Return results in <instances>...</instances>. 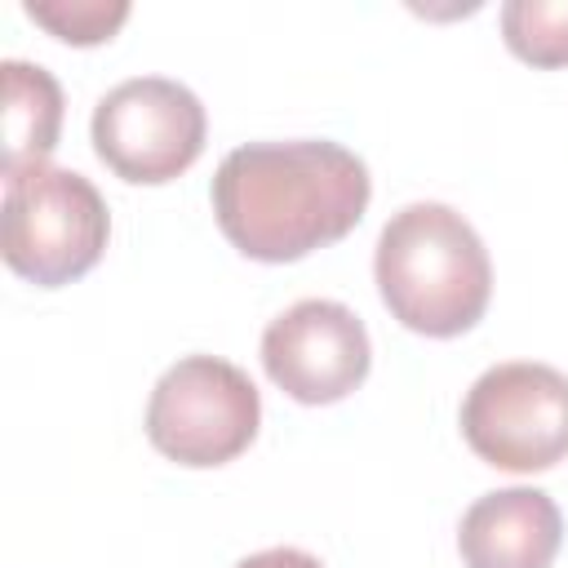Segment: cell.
Wrapping results in <instances>:
<instances>
[{"label": "cell", "instance_id": "obj_9", "mask_svg": "<svg viewBox=\"0 0 568 568\" xmlns=\"http://www.w3.org/2000/svg\"><path fill=\"white\" fill-rule=\"evenodd\" d=\"M0 80H4V178H18L40 169L58 146L62 89L44 67L22 58H4Z\"/></svg>", "mask_w": 568, "mask_h": 568}, {"label": "cell", "instance_id": "obj_7", "mask_svg": "<svg viewBox=\"0 0 568 568\" xmlns=\"http://www.w3.org/2000/svg\"><path fill=\"white\" fill-rule=\"evenodd\" d=\"M373 364L364 320L333 297H302L262 333L266 377L297 404H337L364 386Z\"/></svg>", "mask_w": 568, "mask_h": 568}, {"label": "cell", "instance_id": "obj_8", "mask_svg": "<svg viewBox=\"0 0 568 568\" xmlns=\"http://www.w3.org/2000/svg\"><path fill=\"white\" fill-rule=\"evenodd\" d=\"M564 541V515L541 488H497L466 506L457 550L466 568H550Z\"/></svg>", "mask_w": 568, "mask_h": 568}, {"label": "cell", "instance_id": "obj_1", "mask_svg": "<svg viewBox=\"0 0 568 568\" xmlns=\"http://www.w3.org/2000/svg\"><path fill=\"white\" fill-rule=\"evenodd\" d=\"M213 217L253 262H297L351 235L368 209V164L328 138L244 142L213 173Z\"/></svg>", "mask_w": 568, "mask_h": 568}, {"label": "cell", "instance_id": "obj_5", "mask_svg": "<svg viewBox=\"0 0 568 568\" xmlns=\"http://www.w3.org/2000/svg\"><path fill=\"white\" fill-rule=\"evenodd\" d=\"M462 435L497 470H550L568 457V377L537 359L484 368L462 399Z\"/></svg>", "mask_w": 568, "mask_h": 568}, {"label": "cell", "instance_id": "obj_4", "mask_svg": "<svg viewBox=\"0 0 568 568\" xmlns=\"http://www.w3.org/2000/svg\"><path fill=\"white\" fill-rule=\"evenodd\" d=\"M262 422L253 377L217 355H182L160 373L146 399V439L178 466H226Z\"/></svg>", "mask_w": 568, "mask_h": 568}, {"label": "cell", "instance_id": "obj_6", "mask_svg": "<svg viewBox=\"0 0 568 568\" xmlns=\"http://www.w3.org/2000/svg\"><path fill=\"white\" fill-rule=\"evenodd\" d=\"M89 133L98 160L115 178L160 186L200 160L209 115L186 84L169 75H133L98 98Z\"/></svg>", "mask_w": 568, "mask_h": 568}, {"label": "cell", "instance_id": "obj_10", "mask_svg": "<svg viewBox=\"0 0 568 568\" xmlns=\"http://www.w3.org/2000/svg\"><path fill=\"white\" fill-rule=\"evenodd\" d=\"M501 40L532 67H568V0H506Z\"/></svg>", "mask_w": 568, "mask_h": 568}, {"label": "cell", "instance_id": "obj_2", "mask_svg": "<svg viewBox=\"0 0 568 568\" xmlns=\"http://www.w3.org/2000/svg\"><path fill=\"white\" fill-rule=\"evenodd\" d=\"M373 280L386 311L422 337L475 328L493 297V262L479 231L439 200L390 213L377 235Z\"/></svg>", "mask_w": 568, "mask_h": 568}, {"label": "cell", "instance_id": "obj_12", "mask_svg": "<svg viewBox=\"0 0 568 568\" xmlns=\"http://www.w3.org/2000/svg\"><path fill=\"white\" fill-rule=\"evenodd\" d=\"M235 568H324L315 555L297 550V546H271V550H257L248 559H240Z\"/></svg>", "mask_w": 568, "mask_h": 568}, {"label": "cell", "instance_id": "obj_11", "mask_svg": "<svg viewBox=\"0 0 568 568\" xmlns=\"http://www.w3.org/2000/svg\"><path fill=\"white\" fill-rule=\"evenodd\" d=\"M22 9L31 22H40L67 44H102L129 18L124 0H27Z\"/></svg>", "mask_w": 568, "mask_h": 568}, {"label": "cell", "instance_id": "obj_3", "mask_svg": "<svg viewBox=\"0 0 568 568\" xmlns=\"http://www.w3.org/2000/svg\"><path fill=\"white\" fill-rule=\"evenodd\" d=\"M106 235V200L84 173L40 164L31 173L4 178L0 253L13 275L40 288H62L98 266Z\"/></svg>", "mask_w": 568, "mask_h": 568}]
</instances>
